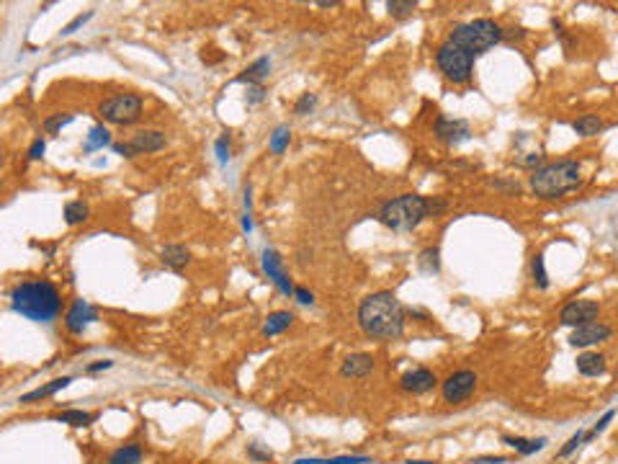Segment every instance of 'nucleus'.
I'll return each instance as SVG.
<instances>
[{"label":"nucleus","instance_id":"8","mask_svg":"<svg viewBox=\"0 0 618 464\" xmlns=\"http://www.w3.org/2000/svg\"><path fill=\"white\" fill-rule=\"evenodd\" d=\"M165 147V134L162 131H154V129H147V131H137L129 142H119L114 145V150L124 157H134V155H145V153H157Z\"/></svg>","mask_w":618,"mask_h":464},{"label":"nucleus","instance_id":"23","mask_svg":"<svg viewBox=\"0 0 618 464\" xmlns=\"http://www.w3.org/2000/svg\"><path fill=\"white\" fill-rule=\"evenodd\" d=\"M142 462V449L137 444H126L119 446L114 454L108 456V464H139Z\"/></svg>","mask_w":618,"mask_h":464},{"label":"nucleus","instance_id":"13","mask_svg":"<svg viewBox=\"0 0 618 464\" xmlns=\"http://www.w3.org/2000/svg\"><path fill=\"white\" fill-rule=\"evenodd\" d=\"M96 320H98V312H96V307H91L85 299L72 302V307H70L67 315H65L67 330L75 333V335H80V333H83L91 323H96Z\"/></svg>","mask_w":618,"mask_h":464},{"label":"nucleus","instance_id":"11","mask_svg":"<svg viewBox=\"0 0 618 464\" xmlns=\"http://www.w3.org/2000/svg\"><path fill=\"white\" fill-rule=\"evenodd\" d=\"M261 263H263V271L268 273V278L278 286V289H281V292H284V294H294V289H296V286L291 284L289 273L284 271V261H281V255H278L273 247H265V250H263Z\"/></svg>","mask_w":618,"mask_h":464},{"label":"nucleus","instance_id":"4","mask_svg":"<svg viewBox=\"0 0 618 464\" xmlns=\"http://www.w3.org/2000/svg\"><path fill=\"white\" fill-rule=\"evenodd\" d=\"M579 165L574 160H559L551 165L533 170L531 188L541 199H559L564 193L574 191L579 186Z\"/></svg>","mask_w":618,"mask_h":464},{"label":"nucleus","instance_id":"20","mask_svg":"<svg viewBox=\"0 0 618 464\" xmlns=\"http://www.w3.org/2000/svg\"><path fill=\"white\" fill-rule=\"evenodd\" d=\"M294 323V315L291 312H286V309H278V312H270L265 317V323H263V335H278V333H284L289 325Z\"/></svg>","mask_w":618,"mask_h":464},{"label":"nucleus","instance_id":"28","mask_svg":"<svg viewBox=\"0 0 618 464\" xmlns=\"http://www.w3.org/2000/svg\"><path fill=\"white\" fill-rule=\"evenodd\" d=\"M289 139H291V131H289V127H278V129L273 131V137H270V153L281 155L286 147H289Z\"/></svg>","mask_w":618,"mask_h":464},{"label":"nucleus","instance_id":"44","mask_svg":"<svg viewBox=\"0 0 618 464\" xmlns=\"http://www.w3.org/2000/svg\"><path fill=\"white\" fill-rule=\"evenodd\" d=\"M317 6H320V8H332V6H338V3H335V0H320Z\"/></svg>","mask_w":618,"mask_h":464},{"label":"nucleus","instance_id":"25","mask_svg":"<svg viewBox=\"0 0 618 464\" xmlns=\"http://www.w3.org/2000/svg\"><path fill=\"white\" fill-rule=\"evenodd\" d=\"M572 129L577 131L579 137H593V134H598V131L603 129V119H600V116L585 114V116H579L577 122L572 124Z\"/></svg>","mask_w":618,"mask_h":464},{"label":"nucleus","instance_id":"24","mask_svg":"<svg viewBox=\"0 0 618 464\" xmlns=\"http://www.w3.org/2000/svg\"><path fill=\"white\" fill-rule=\"evenodd\" d=\"M505 444H510V446L515 449V451H520V454H536V451H541V449L546 446V439H520V436H505Z\"/></svg>","mask_w":618,"mask_h":464},{"label":"nucleus","instance_id":"2","mask_svg":"<svg viewBox=\"0 0 618 464\" xmlns=\"http://www.w3.org/2000/svg\"><path fill=\"white\" fill-rule=\"evenodd\" d=\"M11 307L31 323H52L62 309L60 289L44 278L21 281L11 292Z\"/></svg>","mask_w":618,"mask_h":464},{"label":"nucleus","instance_id":"15","mask_svg":"<svg viewBox=\"0 0 618 464\" xmlns=\"http://www.w3.org/2000/svg\"><path fill=\"white\" fill-rule=\"evenodd\" d=\"M435 382H438L435 374H433L430 369L420 366V369H412L402 377V389H405V392H412V394H425L435 387Z\"/></svg>","mask_w":618,"mask_h":464},{"label":"nucleus","instance_id":"14","mask_svg":"<svg viewBox=\"0 0 618 464\" xmlns=\"http://www.w3.org/2000/svg\"><path fill=\"white\" fill-rule=\"evenodd\" d=\"M469 134L471 129L464 119H446V116H440L438 122H435V137L440 142H446V145H459L464 139H469Z\"/></svg>","mask_w":618,"mask_h":464},{"label":"nucleus","instance_id":"30","mask_svg":"<svg viewBox=\"0 0 618 464\" xmlns=\"http://www.w3.org/2000/svg\"><path fill=\"white\" fill-rule=\"evenodd\" d=\"M438 247H428V250H423L420 253V269L428 271V273H435L438 271Z\"/></svg>","mask_w":618,"mask_h":464},{"label":"nucleus","instance_id":"31","mask_svg":"<svg viewBox=\"0 0 618 464\" xmlns=\"http://www.w3.org/2000/svg\"><path fill=\"white\" fill-rule=\"evenodd\" d=\"M315 106H317V96H315V93H301L299 101L294 103V114H299V116L312 114V111H315Z\"/></svg>","mask_w":618,"mask_h":464},{"label":"nucleus","instance_id":"36","mask_svg":"<svg viewBox=\"0 0 618 464\" xmlns=\"http://www.w3.org/2000/svg\"><path fill=\"white\" fill-rule=\"evenodd\" d=\"M44 150H46L44 137H37L34 142H31L29 155H26V157H29V160H41V157H44Z\"/></svg>","mask_w":618,"mask_h":464},{"label":"nucleus","instance_id":"12","mask_svg":"<svg viewBox=\"0 0 618 464\" xmlns=\"http://www.w3.org/2000/svg\"><path fill=\"white\" fill-rule=\"evenodd\" d=\"M608 338H610L608 325L593 320V323H585V325H579V328H574V333L570 335V343L574 348H587V346H595V343H603V340H608Z\"/></svg>","mask_w":618,"mask_h":464},{"label":"nucleus","instance_id":"32","mask_svg":"<svg viewBox=\"0 0 618 464\" xmlns=\"http://www.w3.org/2000/svg\"><path fill=\"white\" fill-rule=\"evenodd\" d=\"M533 281H536V286H539V289H546L548 286V276H546V269H544V255H536V258H533Z\"/></svg>","mask_w":618,"mask_h":464},{"label":"nucleus","instance_id":"19","mask_svg":"<svg viewBox=\"0 0 618 464\" xmlns=\"http://www.w3.org/2000/svg\"><path fill=\"white\" fill-rule=\"evenodd\" d=\"M577 371L582 377H600V374H605V359L600 354L577 356Z\"/></svg>","mask_w":618,"mask_h":464},{"label":"nucleus","instance_id":"18","mask_svg":"<svg viewBox=\"0 0 618 464\" xmlns=\"http://www.w3.org/2000/svg\"><path fill=\"white\" fill-rule=\"evenodd\" d=\"M160 261L173 271H180L185 269V263L191 261V253H188V247L185 245H165L160 253Z\"/></svg>","mask_w":618,"mask_h":464},{"label":"nucleus","instance_id":"6","mask_svg":"<svg viewBox=\"0 0 618 464\" xmlns=\"http://www.w3.org/2000/svg\"><path fill=\"white\" fill-rule=\"evenodd\" d=\"M435 62H438L440 72L446 75V80H451V83L461 85L471 77V65H474V57H471V54H466L464 49H459V46L448 44V41L438 49V54H435Z\"/></svg>","mask_w":618,"mask_h":464},{"label":"nucleus","instance_id":"34","mask_svg":"<svg viewBox=\"0 0 618 464\" xmlns=\"http://www.w3.org/2000/svg\"><path fill=\"white\" fill-rule=\"evenodd\" d=\"M72 119H75V116L72 114H65V116H49V119H46L44 122V129L46 131H57V129H62V127H67L70 122H72Z\"/></svg>","mask_w":618,"mask_h":464},{"label":"nucleus","instance_id":"1","mask_svg":"<svg viewBox=\"0 0 618 464\" xmlns=\"http://www.w3.org/2000/svg\"><path fill=\"white\" fill-rule=\"evenodd\" d=\"M358 325L371 338H400L405 333V309L392 292L369 294L358 307Z\"/></svg>","mask_w":618,"mask_h":464},{"label":"nucleus","instance_id":"17","mask_svg":"<svg viewBox=\"0 0 618 464\" xmlns=\"http://www.w3.org/2000/svg\"><path fill=\"white\" fill-rule=\"evenodd\" d=\"M70 382H72V377L52 379L49 385H41V387H37V389H31V392L21 394V400H18V402H26V405H29V402L46 400V397H52V394H57V392H60V389H65V387H67Z\"/></svg>","mask_w":618,"mask_h":464},{"label":"nucleus","instance_id":"35","mask_svg":"<svg viewBox=\"0 0 618 464\" xmlns=\"http://www.w3.org/2000/svg\"><path fill=\"white\" fill-rule=\"evenodd\" d=\"M93 18V11H88V13H83V15H77V18H72V21L67 23V26H65V29H62V37H70V34H75L77 29H80V26H83V23H88Z\"/></svg>","mask_w":618,"mask_h":464},{"label":"nucleus","instance_id":"9","mask_svg":"<svg viewBox=\"0 0 618 464\" xmlns=\"http://www.w3.org/2000/svg\"><path fill=\"white\" fill-rule=\"evenodd\" d=\"M474 387H477V374L469 369H461V371H454V374H448L443 387H440V392H443V400L456 405V402H464L474 392Z\"/></svg>","mask_w":618,"mask_h":464},{"label":"nucleus","instance_id":"41","mask_svg":"<svg viewBox=\"0 0 618 464\" xmlns=\"http://www.w3.org/2000/svg\"><path fill=\"white\" fill-rule=\"evenodd\" d=\"M508 459L505 456H479V459H474L471 464H505Z\"/></svg>","mask_w":618,"mask_h":464},{"label":"nucleus","instance_id":"16","mask_svg":"<svg viewBox=\"0 0 618 464\" xmlns=\"http://www.w3.org/2000/svg\"><path fill=\"white\" fill-rule=\"evenodd\" d=\"M374 371V356L371 354H350L340 363V374L346 379H363Z\"/></svg>","mask_w":618,"mask_h":464},{"label":"nucleus","instance_id":"40","mask_svg":"<svg viewBox=\"0 0 618 464\" xmlns=\"http://www.w3.org/2000/svg\"><path fill=\"white\" fill-rule=\"evenodd\" d=\"M247 454L253 456V459H258V462H265V459H270V451H263V449H258V444H250V446H247Z\"/></svg>","mask_w":618,"mask_h":464},{"label":"nucleus","instance_id":"3","mask_svg":"<svg viewBox=\"0 0 618 464\" xmlns=\"http://www.w3.org/2000/svg\"><path fill=\"white\" fill-rule=\"evenodd\" d=\"M443 209H446V201L425 199V196H417V193H405L400 199L386 201L381 212H379V222L394 232H407L415 230L425 217L438 214Z\"/></svg>","mask_w":618,"mask_h":464},{"label":"nucleus","instance_id":"7","mask_svg":"<svg viewBox=\"0 0 618 464\" xmlns=\"http://www.w3.org/2000/svg\"><path fill=\"white\" fill-rule=\"evenodd\" d=\"M100 114L103 119L111 124H119V127H126V124H134L142 116V98L134 96V93H121V96H111L100 103Z\"/></svg>","mask_w":618,"mask_h":464},{"label":"nucleus","instance_id":"5","mask_svg":"<svg viewBox=\"0 0 618 464\" xmlns=\"http://www.w3.org/2000/svg\"><path fill=\"white\" fill-rule=\"evenodd\" d=\"M502 39V29L489 18H477V21L461 23L451 31L448 44L459 46L471 57H479L482 52H487L489 46H494Z\"/></svg>","mask_w":618,"mask_h":464},{"label":"nucleus","instance_id":"21","mask_svg":"<svg viewBox=\"0 0 618 464\" xmlns=\"http://www.w3.org/2000/svg\"><path fill=\"white\" fill-rule=\"evenodd\" d=\"M268 72H270V60H268V57H261V60H255L250 67L242 70V75L237 77V83H247V85L261 83V80L268 75Z\"/></svg>","mask_w":618,"mask_h":464},{"label":"nucleus","instance_id":"42","mask_svg":"<svg viewBox=\"0 0 618 464\" xmlns=\"http://www.w3.org/2000/svg\"><path fill=\"white\" fill-rule=\"evenodd\" d=\"M263 96H265V93H263L261 85H253V88H250V98H247V103H258V101H263Z\"/></svg>","mask_w":618,"mask_h":464},{"label":"nucleus","instance_id":"37","mask_svg":"<svg viewBox=\"0 0 618 464\" xmlns=\"http://www.w3.org/2000/svg\"><path fill=\"white\" fill-rule=\"evenodd\" d=\"M214 147H216V157H219V162H222V165H224V162L230 160V142H227V134L216 139V145H214Z\"/></svg>","mask_w":618,"mask_h":464},{"label":"nucleus","instance_id":"10","mask_svg":"<svg viewBox=\"0 0 618 464\" xmlns=\"http://www.w3.org/2000/svg\"><path fill=\"white\" fill-rule=\"evenodd\" d=\"M598 312H600L598 302L574 299L562 307V312H559V323L572 325V328H579V325H585V323H593L595 317H598Z\"/></svg>","mask_w":618,"mask_h":464},{"label":"nucleus","instance_id":"29","mask_svg":"<svg viewBox=\"0 0 618 464\" xmlns=\"http://www.w3.org/2000/svg\"><path fill=\"white\" fill-rule=\"evenodd\" d=\"M366 456H338V459H296V464H366Z\"/></svg>","mask_w":618,"mask_h":464},{"label":"nucleus","instance_id":"39","mask_svg":"<svg viewBox=\"0 0 618 464\" xmlns=\"http://www.w3.org/2000/svg\"><path fill=\"white\" fill-rule=\"evenodd\" d=\"M294 297H296V302H299V304H312V302H315L312 292H307L304 286H296V289H294Z\"/></svg>","mask_w":618,"mask_h":464},{"label":"nucleus","instance_id":"38","mask_svg":"<svg viewBox=\"0 0 618 464\" xmlns=\"http://www.w3.org/2000/svg\"><path fill=\"white\" fill-rule=\"evenodd\" d=\"M582 441H585V433L579 431L577 436H572V439H570V444H567V446H564L562 451H559V456H570L572 451H574V449H577L579 444H582Z\"/></svg>","mask_w":618,"mask_h":464},{"label":"nucleus","instance_id":"22","mask_svg":"<svg viewBox=\"0 0 618 464\" xmlns=\"http://www.w3.org/2000/svg\"><path fill=\"white\" fill-rule=\"evenodd\" d=\"M52 420L75 425V428H85V425H91L96 420V413H88V410H62V413L52 415Z\"/></svg>","mask_w":618,"mask_h":464},{"label":"nucleus","instance_id":"45","mask_svg":"<svg viewBox=\"0 0 618 464\" xmlns=\"http://www.w3.org/2000/svg\"><path fill=\"white\" fill-rule=\"evenodd\" d=\"M407 464H433V462H407Z\"/></svg>","mask_w":618,"mask_h":464},{"label":"nucleus","instance_id":"26","mask_svg":"<svg viewBox=\"0 0 618 464\" xmlns=\"http://www.w3.org/2000/svg\"><path fill=\"white\" fill-rule=\"evenodd\" d=\"M111 145V134H108V129L103 127V124H96L91 129V134H88V139H85V153H93V150H100V147H106Z\"/></svg>","mask_w":618,"mask_h":464},{"label":"nucleus","instance_id":"43","mask_svg":"<svg viewBox=\"0 0 618 464\" xmlns=\"http://www.w3.org/2000/svg\"><path fill=\"white\" fill-rule=\"evenodd\" d=\"M111 363L114 361H96L88 366V371H103V369H111Z\"/></svg>","mask_w":618,"mask_h":464},{"label":"nucleus","instance_id":"27","mask_svg":"<svg viewBox=\"0 0 618 464\" xmlns=\"http://www.w3.org/2000/svg\"><path fill=\"white\" fill-rule=\"evenodd\" d=\"M88 219V204L85 201H67L65 204V222L80 224Z\"/></svg>","mask_w":618,"mask_h":464},{"label":"nucleus","instance_id":"33","mask_svg":"<svg viewBox=\"0 0 618 464\" xmlns=\"http://www.w3.org/2000/svg\"><path fill=\"white\" fill-rule=\"evenodd\" d=\"M386 8H389V13L392 15H409L417 8V3L415 0H389Z\"/></svg>","mask_w":618,"mask_h":464}]
</instances>
